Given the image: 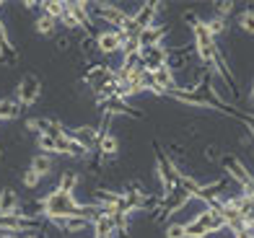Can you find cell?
Masks as SVG:
<instances>
[{"label": "cell", "instance_id": "cell-10", "mask_svg": "<svg viewBox=\"0 0 254 238\" xmlns=\"http://www.w3.org/2000/svg\"><path fill=\"white\" fill-rule=\"evenodd\" d=\"M205 228H207V233H221V231H226V220H223V215H221V210L218 207H205L200 215H194Z\"/></svg>", "mask_w": 254, "mask_h": 238}, {"label": "cell", "instance_id": "cell-29", "mask_svg": "<svg viewBox=\"0 0 254 238\" xmlns=\"http://www.w3.org/2000/svg\"><path fill=\"white\" fill-rule=\"evenodd\" d=\"M0 238H21L18 233H8V231H0Z\"/></svg>", "mask_w": 254, "mask_h": 238}, {"label": "cell", "instance_id": "cell-27", "mask_svg": "<svg viewBox=\"0 0 254 238\" xmlns=\"http://www.w3.org/2000/svg\"><path fill=\"white\" fill-rule=\"evenodd\" d=\"M55 44H57V49H60V52H67L73 42H70V37L65 34V37H57V39H55Z\"/></svg>", "mask_w": 254, "mask_h": 238}, {"label": "cell", "instance_id": "cell-18", "mask_svg": "<svg viewBox=\"0 0 254 238\" xmlns=\"http://www.w3.org/2000/svg\"><path fill=\"white\" fill-rule=\"evenodd\" d=\"M78 181H80L78 171H73V168H65V171L60 174V181H57V189H63V191H73V189L78 187Z\"/></svg>", "mask_w": 254, "mask_h": 238}, {"label": "cell", "instance_id": "cell-25", "mask_svg": "<svg viewBox=\"0 0 254 238\" xmlns=\"http://www.w3.org/2000/svg\"><path fill=\"white\" fill-rule=\"evenodd\" d=\"M164 236L166 238H187V231H184V223H166V228H164Z\"/></svg>", "mask_w": 254, "mask_h": 238}, {"label": "cell", "instance_id": "cell-16", "mask_svg": "<svg viewBox=\"0 0 254 238\" xmlns=\"http://www.w3.org/2000/svg\"><path fill=\"white\" fill-rule=\"evenodd\" d=\"M65 10H67V8H65V3H60V0H47V3L39 5V13L47 16V18H52V21H57V24L63 21Z\"/></svg>", "mask_w": 254, "mask_h": 238}, {"label": "cell", "instance_id": "cell-15", "mask_svg": "<svg viewBox=\"0 0 254 238\" xmlns=\"http://www.w3.org/2000/svg\"><path fill=\"white\" fill-rule=\"evenodd\" d=\"M31 171H37L42 179L44 176H50L52 174V168H55V161H52V155H47V153H37V155H34L31 158Z\"/></svg>", "mask_w": 254, "mask_h": 238}, {"label": "cell", "instance_id": "cell-20", "mask_svg": "<svg viewBox=\"0 0 254 238\" xmlns=\"http://www.w3.org/2000/svg\"><path fill=\"white\" fill-rule=\"evenodd\" d=\"M34 29H37V34H42V37H52L55 29H57V21L47 18V16H37V21H34Z\"/></svg>", "mask_w": 254, "mask_h": 238}, {"label": "cell", "instance_id": "cell-11", "mask_svg": "<svg viewBox=\"0 0 254 238\" xmlns=\"http://www.w3.org/2000/svg\"><path fill=\"white\" fill-rule=\"evenodd\" d=\"M18 207H21L18 191L10 189V187H3V189H0V218H13Z\"/></svg>", "mask_w": 254, "mask_h": 238}, {"label": "cell", "instance_id": "cell-19", "mask_svg": "<svg viewBox=\"0 0 254 238\" xmlns=\"http://www.w3.org/2000/svg\"><path fill=\"white\" fill-rule=\"evenodd\" d=\"M205 29L210 31V37L213 39H218V37H223V34L228 31V21H223V18H215V16H210L205 21Z\"/></svg>", "mask_w": 254, "mask_h": 238}, {"label": "cell", "instance_id": "cell-8", "mask_svg": "<svg viewBox=\"0 0 254 238\" xmlns=\"http://www.w3.org/2000/svg\"><path fill=\"white\" fill-rule=\"evenodd\" d=\"M67 138L75 140L78 145H83L86 150H96L99 145V130L91 127V124H83V127H75V130H65Z\"/></svg>", "mask_w": 254, "mask_h": 238}, {"label": "cell", "instance_id": "cell-3", "mask_svg": "<svg viewBox=\"0 0 254 238\" xmlns=\"http://www.w3.org/2000/svg\"><path fill=\"white\" fill-rule=\"evenodd\" d=\"M91 16H94V21L109 24V29H122L127 24V18H130L127 10H122L114 3H91Z\"/></svg>", "mask_w": 254, "mask_h": 238}, {"label": "cell", "instance_id": "cell-32", "mask_svg": "<svg viewBox=\"0 0 254 238\" xmlns=\"http://www.w3.org/2000/svg\"><path fill=\"white\" fill-rule=\"evenodd\" d=\"M94 238H104V236H94Z\"/></svg>", "mask_w": 254, "mask_h": 238}, {"label": "cell", "instance_id": "cell-2", "mask_svg": "<svg viewBox=\"0 0 254 238\" xmlns=\"http://www.w3.org/2000/svg\"><path fill=\"white\" fill-rule=\"evenodd\" d=\"M39 98H42V81H39V75L24 73L18 78V86H16V101L24 109H29V106L37 104Z\"/></svg>", "mask_w": 254, "mask_h": 238}, {"label": "cell", "instance_id": "cell-12", "mask_svg": "<svg viewBox=\"0 0 254 238\" xmlns=\"http://www.w3.org/2000/svg\"><path fill=\"white\" fill-rule=\"evenodd\" d=\"M50 223L63 233H83L91 228V218H55Z\"/></svg>", "mask_w": 254, "mask_h": 238}, {"label": "cell", "instance_id": "cell-21", "mask_svg": "<svg viewBox=\"0 0 254 238\" xmlns=\"http://www.w3.org/2000/svg\"><path fill=\"white\" fill-rule=\"evenodd\" d=\"M184 231H187V238H207V236H210V233H207V228L197 218H192L190 223H184Z\"/></svg>", "mask_w": 254, "mask_h": 238}, {"label": "cell", "instance_id": "cell-1", "mask_svg": "<svg viewBox=\"0 0 254 238\" xmlns=\"http://www.w3.org/2000/svg\"><path fill=\"white\" fill-rule=\"evenodd\" d=\"M42 215L47 220L55 218H91V210L94 205H80V202L73 197V191H63V189H52L39 199Z\"/></svg>", "mask_w": 254, "mask_h": 238}, {"label": "cell", "instance_id": "cell-22", "mask_svg": "<svg viewBox=\"0 0 254 238\" xmlns=\"http://www.w3.org/2000/svg\"><path fill=\"white\" fill-rule=\"evenodd\" d=\"M37 148H39V153L55 155V153H57V143H55V135H37Z\"/></svg>", "mask_w": 254, "mask_h": 238}, {"label": "cell", "instance_id": "cell-13", "mask_svg": "<svg viewBox=\"0 0 254 238\" xmlns=\"http://www.w3.org/2000/svg\"><path fill=\"white\" fill-rule=\"evenodd\" d=\"M16 60H18V52H16L13 44H10L5 24H3V18H0V62L10 67V65H16Z\"/></svg>", "mask_w": 254, "mask_h": 238}, {"label": "cell", "instance_id": "cell-6", "mask_svg": "<svg viewBox=\"0 0 254 238\" xmlns=\"http://www.w3.org/2000/svg\"><path fill=\"white\" fill-rule=\"evenodd\" d=\"M169 34H171V26H169V24H153V26L143 29L140 34H137L140 49H148V47H161Z\"/></svg>", "mask_w": 254, "mask_h": 238}, {"label": "cell", "instance_id": "cell-24", "mask_svg": "<svg viewBox=\"0 0 254 238\" xmlns=\"http://www.w3.org/2000/svg\"><path fill=\"white\" fill-rule=\"evenodd\" d=\"M21 184L26 189H37L42 184V176L37 171H31V168H24V174H21Z\"/></svg>", "mask_w": 254, "mask_h": 238}, {"label": "cell", "instance_id": "cell-23", "mask_svg": "<svg viewBox=\"0 0 254 238\" xmlns=\"http://www.w3.org/2000/svg\"><path fill=\"white\" fill-rule=\"evenodd\" d=\"M234 8H236V5H234V3H228V0H218V3H213V16L228 21L231 13H234Z\"/></svg>", "mask_w": 254, "mask_h": 238}, {"label": "cell", "instance_id": "cell-5", "mask_svg": "<svg viewBox=\"0 0 254 238\" xmlns=\"http://www.w3.org/2000/svg\"><path fill=\"white\" fill-rule=\"evenodd\" d=\"M221 168H223V174H226L228 181L239 184V189L254 176V174H252V168H247V163L241 161L239 155H234V153H223V158H221Z\"/></svg>", "mask_w": 254, "mask_h": 238}, {"label": "cell", "instance_id": "cell-28", "mask_svg": "<svg viewBox=\"0 0 254 238\" xmlns=\"http://www.w3.org/2000/svg\"><path fill=\"white\" fill-rule=\"evenodd\" d=\"M60 24L67 29V31H73V29H80L78 24H75V18L73 16H67V10H65V16H63V21H60Z\"/></svg>", "mask_w": 254, "mask_h": 238}, {"label": "cell", "instance_id": "cell-17", "mask_svg": "<svg viewBox=\"0 0 254 238\" xmlns=\"http://www.w3.org/2000/svg\"><path fill=\"white\" fill-rule=\"evenodd\" d=\"M236 26L244 31V34H254V8H252V5H247V8L236 16Z\"/></svg>", "mask_w": 254, "mask_h": 238}, {"label": "cell", "instance_id": "cell-31", "mask_svg": "<svg viewBox=\"0 0 254 238\" xmlns=\"http://www.w3.org/2000/svg\"><path fill=\"white\" fill-rule=\"evenodd\" d=\"M24 238H42V236H39V233H26Z\"/></svg>", "mask_w": 254, "mask_h": 238}, {"label": "cell", "instance_id": "cell-4", "mask_svg": "<svg viewBox=\"0 0 254 238\" xmlns=\"http://www.w3.org/2000/svg\"><path fill=\"white\" fill-rule=\"evenodd\" d=\"M130 39L125 31H120V29H101V31H96L94 34V42H96V52L99 54H114V52H122V47H125V42Z\"/></svg>", "mask_w": 254, "mask_h": 238}, {"label": "cell", "instance_id": "cell-30", "mask_svg": "<svg viewBox=\"0 0 254 238\" xmlns=\"http://www.w3.org/2000/svg\"><path fill=\"white\" fill-rule=\"evenodd\" d=\"M249 101L254 104V83H252V91H249Z\"/></svg>", "mask_w": 254, "mask_h": 238}, {"label": "cell", "instance_id": "cell-9", "mask_svg": "<svg viewBox=\"0 0 254 238\" xmlns=\"http://www.w3.org/2000/svg\"><path fill=\"white\" fill-rule=\"evenodd\" d=\"M96 153H99V158H101L104 163L112 161V158L120 153V140H117V135H114L112 130H107V132H101V135H99Z\"/></svg>", "mask_w": 254, "mask_h": 238}, {"label": "cell", "instance_id": "cell-26", "mask_svg": "<svg viewBox=\"0 0 254 238\" xmlns=\"http://www.w3.org/2000/svg\"><path fill=\"white\" fill-rule=\"evenodd\" d=\"M221 158H223V153L218 150V145H205V161H210V163H221Z\"/></svg>", "mask_w": 254, "mask_h": 238}, {"label": "cell", "instance_id": "cell-14", "mask_svg": "<svg viewBox=\"0 0 254 238\" xmlns=\"http://www.w3.org/2000/svg\"><path fill=\"white\" fill-rule=\"evenodd\" d=\"M24 106L16 101V96H8V98H0V122H13L21 117Z\"/></svg>", "mask_w": 254, "mask_h": 238}, {"label": "cell", "instance_id": "cell-7", "mask_svg": "<svg viewBox=\"0 0 254 238\" xmlns=\"http://www.w3.org/2000/svg\"><path fill=\"white\" fill-rule=\"evenodd\" d=\"M140 57H143L145 70L156 73V70L169 65V49H166V44H161V47H148V49H140Z\"/></svg>", "mask_w": 254, "mask_h": 238}, {"label": "cell", "instance_id": "cell-33", "mask_svg": "<svg viewBox=\"0 0 254 238\" xmlns=\"http://www.w3.org/2000/svg\"><path fill=\"white\" fill-rule=\"evenodd\" d=\"M0 155H3V150H0Z\"/></svg>", "mask_w": 254, "mask_h": 238}]
</instances>
